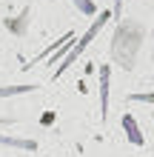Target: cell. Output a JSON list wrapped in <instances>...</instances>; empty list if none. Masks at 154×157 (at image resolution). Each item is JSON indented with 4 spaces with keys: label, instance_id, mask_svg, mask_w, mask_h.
<instances>
[{
    "label": "cell",
    "instance_id": "5",
    "mask_svg": "<svg viewBox=\"0 0 154 157\" xmlns=\"http://www.w3.org/2000/svg\"><path fill=\"white\" fill-rule=\"evenodd\" d=\"M12 123H14L12 117H0V126H12Z\"/></svg>",
    "mask_w": 154,
    "mask_h": 157
},
{
    "label": "cell",
    "instance_id": "4",
    "mask_svg": "<svg viewBox=\"0 0 154 157\" xmlns=\"http://www.w3.org/2000/svg\"><path fill=\"white\" fill-rule=\"evenodd\" d=\"M37 86H3L0 89V97H9V94H20V91H34Z\"/></svg>",
    "mask_w": 154,
    "mask_h": 157
},
{
    "label": "cell",
    "instance_id": "3",
    "mask_svg": "<svg viewBox=\"0 0 154 157\" xmlns=\"http://www.w3.org/2000/svg\"><path fill=\"white\" fill-rule=\"evenodd\" d=\"M0 146H14V149H29V151L37 149L34 140H14V137H0Z\"/></svg>",
    "mask_w": 154,
    "mask_h": 157
},
{
    "label": "cell",
    "instance_id": "2",
    "mask_svg": "<svg viewBox=\"0 0 154 157\" xmlns=\"http://www.w3.org/2000/svg\"><path fill=\"white\" fill-rule=\"evenodd\" d=\"M100 106L106 114V109H108V66L100 69Z\"/></svg>",
    "mask_w": 154,
    "mask_h": 157
},
{
    "label": "cell",
    "instance_id": "1",
    "mask_svg": "<svg viewBox=\"0 0 154 157\" xmlns=\"http://www.w3.org/2000/svg\"><path fill=\"white\" fill-rule=\"evenodd\" d=\"M108 17H111V14H108V12H103V14H97V20H94L92 26H88V32L83 34V40H77V46H74V49H69V54H66V60H63V63H60V69H57V75H54V77H60V75H63V71H66V69L71 66V63H74V60L80 57V54H83V52H86V46H88V43H92V40L97 37V32H100V29H103V26L108 23Z\"/></svg>",
    "mask_w": 154,
    "mask_h": 157
}]
</instances>
